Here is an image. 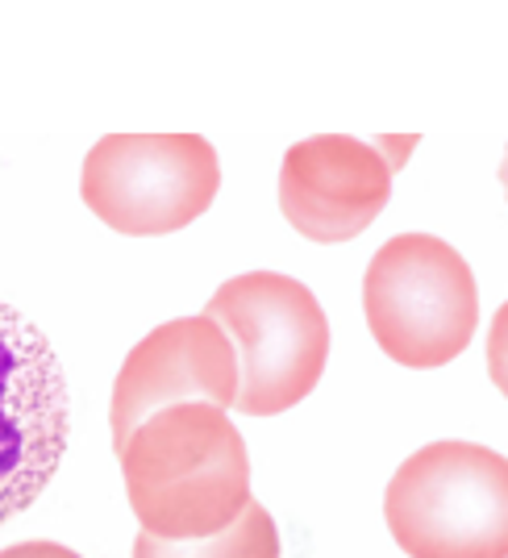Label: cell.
<instances>
[{
	"label": "cell",
	"instance_id": "1",
	"mask_svg": "<svg viewBox=\"0 0 508 558\" xmlns=\"http://www.w3.org/2000/svg\"><path fill=\"white\" fill-rule=\"evenodd\" d=\"M130 509L146 534L196 542L251 509V454L226 409L184 400L159 409L117 450Z\"/></svg>",
	"mask_w": 508,
	"mask_h": 558
},
{
	"label": "cell",
	"instance_id": "2",
	"mask_svg": "<svg viewBox=\"0 0 508 558\" xmlns=\"http://www.w3.org/2000/svg\"><path fill=\"white\" fill-rule=\"evenodd\" d=\"M384 521L409 558H508V459L459 438L421 446L388 480Z\"/></svg>",
	"mask_w": 508,
	"mask_h": 558
},
{
	"label": "cell",
	"instance_id": "3",
	"mask_svg": "<svg viewBox=\"0 0 508 558\" xmlns=\"http://www.w3.org/2000/svg\"><path fill=\"white\" fill-rule=\"evenodd\" d=\"M363 313L375 347L400 367L455 363L480 326V288L467 258L434 233H396L367 263Z\"/></svg>",
	"mask_w": 508,
	"mask_h": 558
},
{
	"label": "cell",
	"instance_id": "4",
	"mask_svg": "<svg viewBox=\"0 0 508 558\" xmlns=\"http://www.w3.org/2000/svg\"><path fill=\"white\" fill-rule=\"evenodd\" d=\"M205 317H213L238 347V413L279 417L322 384L329 322L301 279L279 271L233 276L213 292Z\"/></svg>",
	"mask_w": 508,
	"mask_h": 558
},
{
	"label": "cell",
	"instance_id": "5",
	"mask_svg": "<svg viewBox=\"0 0 508 558\" xmlns=\"http://www.w3.org/2000/svg\"><path fill=\"white\" fill-rule=\"evenodd\" d=\"M221 187L217 150L201 134H109L88 150L80 196L109 230L162 238L192 226Z\"/></svg>",
	"mask_w": 508,
	"mask_h": 558
},
{
	"label": "cell",
	"instance_id": "6",
	"mask_svg": "<svg viewBox=\"0 0 508 558\" xmlns=\"http://www.w3.org/2000/svg\"><path fill=\"white\" fill-rule=\"evenodd\" d=\"M71 438L68 375L47 333L0 301V525L55 480Z\"/></svg>",
	"mask_w": 508,
	"mask_h": 558
},
{
	"label": "cell",
	"instance_id": "7",
	"mask_svg": "<svg viewBox=\"0 0 508 558\" xmlns=\"http://www.w3.org/2000/svg\"><path fill=\"white\" fill-rule=\"evenodd\" d=\"M238 388H242L238 347L213 317L201 313L155 326L138 347H130L113 379V404H109L113 446L121 450L142 421L184 400L233 409Z\"/></svg>",
	"mask_w": 508,
	"mask_h": 558
},
{
	"label": "cell",
	"instance_id": "8",
	"mask_svg": "<svg viewBox=\"0 0 508 558\" xmlns=\"http://www.w3.org/2000/svg\"><path fill=\"white\" fill-rule=\"evenodd\" d=\"M392 196V167L375 142L317 134L288 146L279 167V209L288 226L322 246L367 230Z\"/></svg>",
	"mask_w": 508,
	"mask_h": 558
},
{
	"label": "cell",
	"instance_id": "9",
	"mask_svg": "<svg viewBox=\"0 0 508 558\" xmlns=\"http://www.w3.org/2000/svg\"><path fill=\"white\" fill-rule=\"evenodd\" d=\"M134 558H279L276 517L251 500V509L233 521L230 530L196 542H167L142 530L134 537Z\"/></svg>",
	"mask_w": 508,
	"mask_h": 558
},
{
	"label": "cell",
	"instance_id": "10",
	"mask_svg": "<svg viewBox=\"0 0 508 558\" xmlns=\"http://www.w3.org/2000/svg\"><path fill=\"white\" fill-rule=\"evenodd\" d=\"M487 375H492L496 392L508 400V301L496 308V317L487 326Z\"/></svg>",
	"mask_w": 508,
	"mask_h": 558
},
{
	"label": "cell",
	"instance_id": "11",
	"mask_svg": "<svg viewBox=\"0 0 508 558\" xmlns=\"http://www.w3.org/2000/svg\"><path fill=\"white\" fill-rule=\"evenodd\" d=\"M0 558H80V555L68 550L63 542H17V546H4Z\"/></svg>",
	"mask_w": 508,
	"mask_h": 558
},
{
	"label": "cell",
	"instance_id": "12",
	"mask_svg": "<svg viewBox=\"0 0 508 558\" xmlns=\"http://www.w3.org/2000/svg\"><path fill=\"white\" fill-rule=\"evenodd\" d=\"M416 146V138H379L375 142V150H392V159H388V167H392V171H400V167H404V159H400V155H404V150H413Z\"/></svg>",
	"mask_w": 508,
	"mask_h": 558
},
{
	"label": "cell",
	"instance_id": "13",
	"mask_svg": "<svg viewBox=\"0 0 508 558\" xmlns=\"http://www.w3.org/2000/svg\"><path fill=\"white\" fill-rule=\"evenodd\" d=\"M500 184H505V196H508V150H505V163H500Z\"/></svg>",
	"mask_w": 508,
	"mask_h": 558
}]
</instances>
